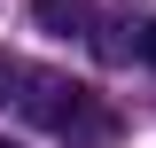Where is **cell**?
<instances>
[{
	"mask_svg": "<svg viewBox=\"0 0 156 148\" xmlns=\"http://www.w3.org/2000/svg\"><path fill=\"white\" fill-rule=\"evenodd\" d=\"M23 117L31 125H78L86 117V86H70L55 70H23Z\"/></svg>",
	"mask_w": 156,
	"mask_h": 148,
	"instance_id": "1",
	"label": "cell"
},
{
	"mask_svg": "<svg viewBox=\"0 0 156 148\" xmlns=\"http://www.w3.org/2000/svg\"><path fill=\"white\" fill-rule=\"evenodd\" d=\"M94 23V0H39V31H55V39H78Z\"/></svg>",
	"mask_w": 156,
	"mask_h": 148,
	"instance_id": "2",
	"label": "cell"
},
{
	"mask_svg": "<svg viewBox=\"0 0 156 148\" xmlns=\"http://www.w3.org/2000/svg\"><path fill=\"white\" fill-rule=\"evenodd\" d=\"M140 55H148V62H156V23H148V31H140Z\"/></svg>",
	"mask_w": 156,
	"mask_h": 148,
	"instance_id": "3",
	"label": "cell"
},
{
	"mask_svg": "<svg viewBox=\"0 0 156 148\" xmlns=\"http://www.w3.org/2000/svg\"><path fill=\"white\" fill-rule=\"evenodd\" d=\"M8 78H16V70H8V62H0V86H8Z\"/></svg>",
	"mask_w": 156,
	"mask_h": 148,
	"instance_id": "4",
	"label": "cell"
},
{
	"mask_svg": "<svg viewBox=\"0 0 156 148\" xmlns=\"http://www.w3.org/2000/svg\"><path fill=\"white\" fill-rule=\"evenodd\" d=\"M0 148H16V140H0Z\"/></svg>",
	"mask_w": 156,
	"mask_h": 148,
	"instance_id": "5",
	"label": "cell"
}]
</instances>
